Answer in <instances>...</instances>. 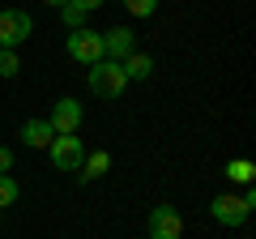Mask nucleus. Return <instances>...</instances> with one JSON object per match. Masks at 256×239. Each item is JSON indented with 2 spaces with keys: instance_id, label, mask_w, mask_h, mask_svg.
Wrapping results in <instances>:
<instances>
[{
  "instance_id": "nucleus-1",
  "label": "nucleus",
  "mask_w": 256,
  "mask_h": 239,
  "mask_svg": "<svg viewBox=\"0 0 256 239\" xmlns=\"http://www.w3.org/2000/svg\"><path fill=\"white\" fill-rule=\"evenodd\" d=\"M252 205H256V192H252V188H248L244 196L222 192V196H214V201H210V214L222 222V226H244L248 214H252Z\"/></svg>"
},
{
  "instance_id": "nucleus-2",
  "label": "nucleus",
  "mask_w": 256,
  "mask_h": 239,
  "mask_svg": "<svg viewBox=\"0 0 256 239\" xmlns=\"http://www.w3.org/2000/svg\"><path fill=\"white\" fill-rule=\"evenodd\" d=\"M90 90H94V98H120L124 94V86H128V77H124V68L116 64V60H98V64H90Z\"/></svg>"
},
{
  "instance_id": "nucleus-3",
  "label": "nucleus",
  "mask_w": 256,
  "mask_h": 239,
  "mask_svg": "<svg viewBox=\"0 0 256 239\" xmlns=\"http://www.w3.org/2000/svg\"><path fill=\"white\" fill-rule=\"evenodd\" d=\"M30 30H34V18L26 9H0V47L4 52H18L30 38Z\"/></svg>"
},
{
  "instance_id": "nucleus-4",
  "label": "nucleus",
  "mask_w": 256,
  "mask_h": 239,
  "mask_svg": "<svg viewBox=\"0 0 256 239\" xmlns=\"http://www.w3.org/2000/svg\"><path fill=\"white\" fill-rule=\"evenodd\" d=\"M68 56L82 60V64H98V60H107V56H102V34H94L90 26L68 30Z\"/></svg>"
},
{
  "instance_id": "nucleus-5",
  "label": "nucleus",
  "mask_w": 256,
  "mask_h": 239,
  "mask_svg": "<svg viewBox=\"0 0 256 239\" xmlns=\"http://www.w3.org/2000/svg\"><path fill=\"white\" fill-rule=\"evenodd\" d=\"M82 120H86L82 102H77V98H60V102L52 107V116H47V124H52L56 137H73V132L82 128Z\"/></svg>"
},
{
  "instance_id": "nucleus-6",
  "label": "nucleus",
  "mask_w": 256,
  "mask_h": 239,
  "mask_svg": "<svg viewBox=\"0 0 256 239\" xmlns=\"http://www.w3.org/2000/svg\"><path fill=\"white\" fill-rule=\"evenodd\" d=\"M150 239H184V218L175 205H154L150 210Z\"/></svg>"
},
{
  "instance_id": "nucleus-7",
  "label": "nucleus",
  "mask_w": 256,
  "mask_h": 239,
  "mask_svg": "<svg viewBox=\"0 0 256 239\" xmlns=\"http://www.w3.org/2000/svg\"><path fill=\"white\" fill-rule=\"evenodd\" d=\"M47 154H52L56 171H77L82 158H86V146H82V137H52Z\"/></svg>"
},
{
  "instance_id": "nucleus-8",
  "label": "nucleus",
  "mask_w": 256,
  "mask_h": 239,
  "mask_svg": "<svg viewBox=\"0 0 256 239\" xmlns=\"http://www.w3.org/2000/svg\"><path fill=\"white\" fill-rule=\"evenodd\" d=\"M132 52H137V34H132L128 26H111L107 34H102V56H107V60L124 64V60H128Z\"/></svg>"
},
{
  "instance_id": "nucleus-9",
  "label": "nucleus",
  "mask_w": 256,
  "mask_h": 239,
  "mask_svg": "<svg viewBox=\"0 0 256 239\" xmlns=\"http://www.w3.org/2000/svg\"><path fill=\"white\" fill-rule=\"evenodd\" d=\"M52 124H47V120H26V124H22V141H26L30 150H47L52 146Z\"/></svg>"
},
{
  "instance_id": "nucleus-10",
  "label": "nucleus",
  "mask_w": 256,
  "mask_h": 239,
  "mask_svg": "<svg viewBox=\"0 0 256 239\" xmlns=\"http://www.w3.org/2000/svg\"><path fill=\"white\" fill-rule=\"evenodd\" d=\"M107 166H111V154H107V150H94V154L82 158L77 180H82V184H90V180H98V175H107Z\"/></svg>"
},
{
  "instance_id": "nucleus-11",
  "label": "nucleus",
  "mask_w": 256,
  "mask_h": 239,
  "mask_svg": "<svg viewBox=\"0 0 256 239\" xmlns=\"http://www.w3.org/2000/svg\"><path fill=\"white\" fill-rule=\"evenodd\" d=\"M120 68H124V77H128V82H150V77H154V60H150L146 52H132Z\"/></svg>"
},
{
  "instance_id": "nucleus-12",
  "label": "nucleus",
  "mask_w": 256,
  "mask_h": 239,
  "mask_svg": "<svg viewBox=\"0 0 256 239\" xmlns=\"http://www.w3.org/2000/svg\"><path fill=\"white\" fill-rule=\"evenodd\" d=\"M252 171H256V166L248 162V158H235V162H226V180H235V184H252Z\"/></svg>"
},
{
  "instance_id": "nucleus-13",
  "label": "nucleus",
  "mask_w": 256,
  "mask_h": 239,
  "mask_svg": "<svg viewBox=\"0 0 256 239\" xmlns=\"http://www.w3.org/2000/svg\"><path fill=\"white\" fill-rule=\"evenodd\" d=\"M18 196H22L18 180H13V175H0V210H9V205H18Z\"/></svg>"
},
{
  "instance_id": "nucleus-14",
  "label": "nucleus",
  "mask_w": 256,
  "mask_h": 239,
  "mask_svg": "<svg viewBox=\"0 0 256 239\" xmlns=\"http://www.w3.org/2000/svg\"><path fill=\"white\" fill-rule=\"evenodd\" d=\"M60 18H64V26H68V30H82L86 26V13L77 9V4H60Z\"/></svg>"
},
{
  "instance_id": "nucleus-15",
  "label": "nucleus",
  "mask_w": 256,
  "mask_h": 239,
  "mask_svg": "<svg viewBox=\"0 0 256 239\" xmlns=\"http://www.w3.org/2000/svg\"><path fill=\"white\" fill-rule=\"evenodd\" d=\"M124 9L132 13V18H154V9H158V0H124Z\"/></svg>"
},
{
  "instance_id": "nucleus-16",
  "label": "nucleus",
  "mask_w": 256,
  "mask_h": 239,
  "mask_svg": "<svg viewBox=\"0 0 256 239\" xmlns=\"http://www.w3.org/2000/svg\"><path fill=\"white\" fill-rule=\"evenodd\" d=\"M18 68H22L18 52H4V47H0V77H18Z\"/></svg>"
},
{
  "instance_id": "nucleus-17",
  "label": "nucleus",
  "mask_w": 256,
  "mask_h": 239,
  "mask_svg": "<svg viewBox=\"0 0 256 239\" xmlns=\"http://www.w3.org/2000/svg\"><path fill=\"white\" fill-rule=\"evenodd\" d=\"M9 166H13V150L0 146V175H9Z\"/></svg>"
},
{
  "instance_id": "nucleus-18",
  "label": "nucleus",
  "mask_w": 256,
  "mask_h": 239,
  "mask_svg": "<svg viewBox=\"0 0 256 239\" xmlns=\"http://www.w3.org/2000/svg\"><path fill=\"white\" fill-rule=\"evenodd\" d=\"M68 4H77V9H82V13H94V9H98V4H102V0H68Z\"/></svg>"
},
{
  "instance_id": "nucleus-19",
  "label": "nucleus",
  "mask_w": 256,
  "mask_h": 239,
  "mask_svg": "<svg viewBox=\"0 0 256 239\" xmlns=\"http://www.w3.org/2000/svg\"><path fill=\"white\" fill-rule=\"evenodd\" d=\"M43 4L47 9H60V4H68V0H43Z\"/></svg>"
}]
</instances>
